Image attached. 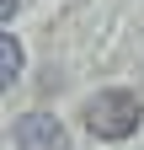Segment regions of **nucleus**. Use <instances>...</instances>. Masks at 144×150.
Wrapping results in <instances>:
<instances>
[{
    "instance_id": "obj_1",
    "label": "nucleus",
    "mask_w": 144,
    "mask_h": 150,
    "mask_svg": "<svg viewBox=\"0 0 144 150\" xmlns=\"http://www.w3.org/2000/svg\"><path fill=\"white\" fill-rule=\"evenodd\" d=\"M139 123H144V102L134 91H96L85 102V129L96 139H128Z\"/></svg>"
},
{
    "instance_id": "obj_2",
    "label": "nucleus",
    "mask_w": 144,
    "mask_h": 150,
    "mask_svg": "<svg viewBox=\"0 0 144 150\" xmlns=\"http://www.w3.org/2000/svg\"><path fill=\"white\" fill-rule=\"evenodd\" d=\"M11 139H16V150H64V129L53 112H22L11 123Z\"/></svg>"
},
{
    "instance_id": "obj_3",
    "label": "nucleus",
    "mask_w": 144,
    "mask_h": 150,
    "mask_svg": "<svg viewBox=\"0 0 144 150\" xmlns=\"http://www.w3.org/2000/svg\"><path fill=\"white\" fill-rule=\"evenodd\" d=\"M0 75H6V86L16 81V75H22V43H16L11 32L0 38Z\"/></svg>"
},
{
    "instance_id": "obj_4",
    "label": "nucleus",
    "mask_w": 144,
    "mask_h": 150,
    "mask_svg": "<svg viewBox=\"0 0 144 150\" xmlns=\"http://www.w3.org/2000/svg\"><path fill=\"white\" fill-rule=\"evenodd\" d=\"M0 11H6V22H11V16L22 11V0H0Z\"/></svg>"
}]
</instances>
